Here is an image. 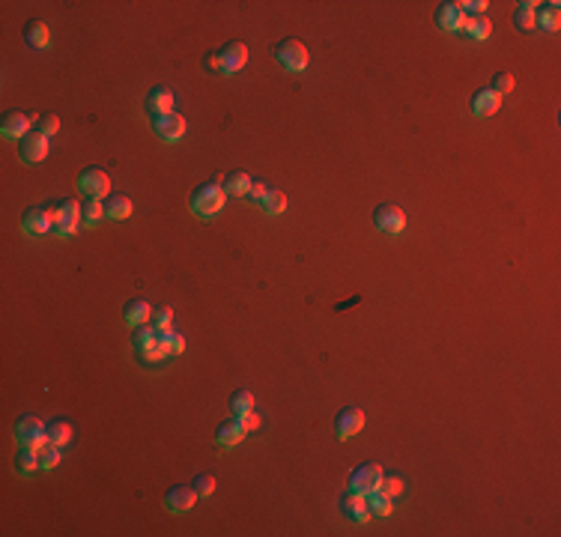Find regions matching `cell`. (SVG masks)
<instances>
[{"label":"cell","mask_w":561,"mask_h":537,"mask_svg":"<svg viewBox=\"0 0 561 537\" xmlns=\"http://www.w3.org/2000/svg\"><path fill=\"white\" fill-rule=\"evenodd\" d=\"M224 204H227V191L221 189V182H215V179L197 186L194 194H192V212L200 215V218L218 215L221 209H224Z\"/></svg>","instance_id":"6da1fadb"},{"label":"cell","mask_w":561,"mask_h":537,"mask_svg":"<svg viewBox=\"0 0 561 537\" xmlns=\"http://www.w3.org/2000/svg\"><path fill=\"white\" fill-rule=\"evenodd\" d=\"M275 57L287 72H304L308 69V60H311L308 48H304V42H299V39H281L275 45Z\"/></svg>","instance_id":"7a4b0ae2"},{"label":"cell","mask_w":561,"mask_h":537,"mask_svg":"<svg viewBox=\"0 0 561 537\" xmlns=\"http://www.w3.org/2000/svg\"><path fill=\"white\" fill-rule=\"evenodd\" d=\"M12 433H15V442L27 445V448H39L48 442V424H42V418H36V415H21L19 421H15Z\"/></svg>","instance_id":"3957f363"},{"label":"cell","mask_w":561,"mask_h":537,"mask_svg":"<svg viewBox=\"0 0 561 537\" xmlns=\"http://www.w3.org/2000/svg\"><path fill=\"white\" fill-rule=\"evenodd\" d=\"M382 478H385V472H382V466L379 463H362L359 468H352V475H349V490H355V493H362V496H370V493H377L379 486H382Z\"/></svg>","instance_id":"277c9868"},{"label":"cell","mask_w":561,"mask_h":537,"mask_svg":"<svg viewBox=\"0 0 561 537\" xmlns=\"http://www.w3.org/2000/svg\"><path fill=\"white\" fill-rule=\"evenodd\" d=\"M78 191L84 197H111V176L101 171V167H87V171H81L78 176Z\"/></svg>","instance_id":"5b68a950"},{"label":"cell","mask_w":561,"mask_h":537,"mask_svg":"<svg viewBox=\"0 0 561 537\" xmlns=\"http://www.w3.org/2000/svg\"><path fill=\"white\" fill-rule=\"evenodd\" d=\"M248 63V45L233 39L224 48H218V72L221 75H236Z\"/></svg>","instance_id":"8992f818"},{"label":"cell","mask_w":561,"mask_h":537,"mask_svg":"<svg viewBox=\"0 0 561 537\" xmlns=\"http://www.w3.org/2000/svg\"><path fill=\"white\" fill-rule=\"evenodd\" d=\"M373 224H377V230L388 233V236H397L406 227V212L397 204H379L373 209Z\"/></svg>","instance_id":"52a82bcc"},{"label":"cell","mask_w":561,"mask_h":537,"mask_svg":"<svg viewBox=\"0 0 561 537\" xmlns=\"http://www.w3.org/2000/svg\"><path fill=\"white\" fill-rule=\"evenodd\" d=\"M194 501H197L194 483H177L164 493V508L171 513H189L194 508Z\"/></svg>","instance_id":"ba28073f"},{"label":"cell","mask_w":561,"mask_h":537,"mask_svg":"<svg viewBox=\"0 0 561 537\" xmlns=\"http://www.w3.org/2000/svg\"><path fill=\"white\" fill-rule=\"evenodd\" d=\"M152 131L159 134L162 141L167 144H177L182 134H185V116L171 111V114H162V116H152Z\"/></svg>","instance_id":"9c48e42d"},{"label":"cell","mask_w":561,"mask_h":537,"mask_svg":"<svg viewBox=\"0 0 561 537\" xmlns=\"http://www.w3.org/2000/svg\"><path fill=\"white\" fill-rule=\"evenodd\" d=\"M21 227H24L27 236H45V233H51V230H54V221H51V215H48V206L45 204L42 206H30L21 215Z\"/></svg>","instance_id":"30bf717a"},{"label":"cell","mask_w":561,"mask_h":537,"mask_svg":"<svg viewBox=\"0 0 561 537\" xmlns=\"http://www.w3.org/2000/svg\"><path fill=\"white\" fill-rule=\"evenodd\" d=\"M30 126H33L30 114H24V111H6L4 123H0V131H4V138H9V141H19V138L24 141L27 134L33 131Z\"/></svg>","instance_id":"8fae6325"},{"label":"cell","mask_w":561,"mask_h":537,"mask_svg":"<svg viewBox=\"0 0 561 537\" xmlns=\"http://www.w3.org/2000/svg\"><path fill=\"white\" fill-rule=\"evenodd\" d=\"M362 427H364V412L355 409V406H347L344 412H337V418H334L337 439H352V436L359 433Z\"/></svg>","instance_id":"7c38bea8"},{"label":"cell","mask_w":561,"mask_h":537,"mask_svg":"<svg viewBox=\"0 0 561 537\" xmlns=\"http://www.w3.org/2000/svg\"><path fill=\"white\" fill-rule=\"evenodd\" d=\"M466 19L469 15L460 9V4H439V9H436V24L448 33H463Z\"/></svg>","instance_id":"4fadbf2b"},{"label":"cell","mask_w":561,"mask_h":537,"mask_svg":"<svg viewBox=\"0 0 561 537\" xmlns=\"http://www.w3.org/2000/svg\"><path fill=\"white\" fill-rule=\"evenodd\" d=\"M242 439H245V427H242V421L236 415H230L227 421H221L218 430H215V442L221 448H233V445H239Z\"/></svg>","instance_id":"5bb4252c"},{"label":"cell","mask_w":561,"mask_h":537,"mask_svg":"<svg viewBox=\"0 0 561 537\" xmlns=\"http://www.w3.org/2000/svg\"><path fill=\"white\" fill-rule=\"evenodd\" d=\"M147 111L149 116H162V114H171L174 111V90L171 87H152L147 93Z\"/></svg>","instance_id":"9a60e30c"},{"label":"cell","mask_w":561,"mask_h":537,"mask_svg":"<svg viewBox=\"0 0 561 537\" xmlns=\"http://www.w3.org/2000/svg\"><path fill=\"white\" fill-rule=\"evenodd\" d=\"M341 508H344V513H347L349 519H355V523H367V519L373 516V513H370V505H367V496L355 493V490H349V493L344 496Z\"/></svg>","instance_id":"2e32d148"},{"label":"cell","mask_w":561,"mask_h":537,"mask_svg":"<svg viewBox=\"0 0 561 537\" xmlns=\"http://www.w3.org/2000/svg\"><path fill=\"white\" fill-rule=\"evenodd\" d=\"M499 108H502V96L496 90L487 87V90H478L472 96V114L475 116H492Z\"/></svg>","instance_id":"e0dca14e"},{"label":"cell","mask_w":561,"mask_h":537,"mask_svg":"<svg viewBox=\"0 0 561 537\" xmlns=\"http://www.w3.org/2000/svg\"><path fill=\"white\" fill-rule=\"evenodd\" d=\"M45 156H48V138H45V134H39V131H30L27 138L21 141V159L30 161V164H36Z\"/></svg>","instance_id":"ac0fdd59"},{"label":"cell","mask_w":561,"mask_h":537,"mask_svg":"<svg viewBox=\"0 0 561 537\" xmlns=\"http://www.w3.org/2000/svg\"><path fill=\"white\" fill-rule=\"evenodd\" d=\"M123 316H126V323L134 328V326L152 323V308H149L147 298H129L126 308H123Z\"/></svg>","instance_id":"d6986e66"},{"label":"cell","mask_w":561,"mask_h":537,"mask_svg":"<svg viewBox=\"0 0 561 537\" xmlns=\"http://www.w3.org/2000/svg\"><path fill=\"white\" fill-rule=\"evenodd\" d=\"M167 331H171V328H167ZM167 331H162V334H159V341L152 343L149 349L138 352L141 361H147V364H162L164 358H171V356H174V346H171V338H167Z\"/></svg>","instance_id":"ffe728a7"},{"label":"cell","mask_w":561,"mask_h":537,"mask_svg":"<svg viewBox=\"0 0 561 537\" xmlns=\"http://www.w3.org/2000/svg\"><path fill=\"white\" fill-rule=\"evenodd\" d=\"M12 466H15V472H19V475H33L36 468H42V466H39V448H27V445H21L19 451H15Z\"/></svg>","instance_id":"44dd1931"},{"label":"cell","mask_w":561,"mask_h":537,"mask_svg":"<svg viewBox=\"0 0 561 537\" xmlns=\"http://www.w3.org/2000/svg\"><path fill=\"white\" fill-rule=\"evenodd\" d=\"M251 176L242 174V171H233V174H224V179H221V189L227 191V197H245L248 189H251Z\"/></svg>","instance_id":"7402d4cb"},{"label":"cell","mask_w":561,"mask_h":537,"mask_svg":"<svg viewBox=\"0 0 561 537\" xmlns=\"http://www.w3.org/2000/svg\"><path fill=\"white\" fill-rule=\"evenodd\" d=\"M24 39L33 45V48H48L51 45V30H48V24L45 21H39V19H33V21H27L24 24Z\"/></svg>","instance_id":"603a6c76"},{"label":"cell","mask_w":561,"mask_h":537,"mask_svg":"<svg viewBox=\"0 0 561 537\" xmlns=\"http://www.w3.org/2000/svg\"><path fill=\"white\" fill-rule=\"evenodd\" d=\"M159 328L152 326V323H144V326H134L131 328V346H134V352H144V349H149L152 343L159 341Z\"/></svg>","instance_id":"cb8c5ba5"},{"label":"cell","mask_w":561,"mask_h":537,"mask_svg":"<svg viewBox=\"0 0 561 537\" xmlns=\"http://www.w3.org/2000/svg\"><path fill=\"white\" fill-rule=\"evenodd\" d=\"M558 24H561V4H558V0L540 4V6H537V27H543V30H558Z\"/></svg>","instance_id":"d4e9b609"},{"label":"cell","mask_w":561,"mask_h":537,"mask_svg":"<svg viewBox=\"0 0 561 537\" xmlns=\"http://www.w3.org/2000/svg\"><path fill=\"white\" fill-rule=\"evenodd\" d=\"M131 215V200L123 197V194H114V197H105V218L111 221H126Z\"/></svg>","instance_id":"484cf974"},{"label":"cell","mask_w":561,"mask_h":537,"mask_svg":"<svg viewBox=\"0 0 561 537\" xmlns=\"http://www.w3.org/2000/svg\"><path fill=\"white\" fill-rule=\"evenodd\" d=\"M463 33H466V36H472V39L484 42V39H490L492 24H490V19H487V15H469V19H466V24H463Z\"/></svg>","instance_id":"4316f807"},{"label":"cell","mask_w":561,"mask_h":537,"mask_svg":"<svg viewBox=\"0 0 561 537\" xmlns=\"http://www.w3.org/2000/svg\"><path fill=\"white\" fill-rule=\"evenodd\" d=\"M537 6L540 4H535V0H525V4H520L517 12H514V24L520 30H535L537 27Z\"/></svg>","instance_id":"83f0119b"},{"label":"cell","mask_w":561,"mask_h":537,"mask_svg":"<svg viewBox=\"0 0 561 537\" xmlns=\"http://www.w3.org/2000/svg\"><path fill=\"white\" fill-rule=\"evenodd\" d=\"M101 218H105V200H96V197L84 200V204H81V224L96 227Z\"/></svg>","instance_id":"f1b7e54d"},{"label":"cell","mask_w":561,"mask_h":537,"mask_svg":"<svg viewBox=\"0 0 561 537\" xmlns=\"http://www.w3.org/2000/svg\"><path fill=\"white\" fill-rule=\"evenodd\" d=\"M48 442L54 445H69L72 442V424L63 421V418H57V421H48Z\"/></svg>","instance_id":"f546056e"},{"label":"cell","mask_w":561,"mask_h":537,"mask_svg":"<svg viewBox=\"0 0 561 537\" xmlns=\"http://www.w3.org/2000/svg\"><path fill=\"white\" fill-rule=\"evenodd\" d=\"M230 412H233L236 418H242V415L254 412V394H251L248 388L233 391V397H230Z\"/></svg>","instance_id":"4dcf8cb0"},{"label":"cell","mask_w":561,"mask_h":537,"mask_svg":"<svg viewBox=\"0 0 561 537\" xmlns=\"http://www.w3.org/2000/svg\"><path fill=\"white\" fill-rule=\"evenodd\" d=\"M60 460H63V454H60V445H54V442H45V445H39V466L45 468H57L60 466Z\"/></svg>","instance_id":"1f68e13d"},{"label":"cell","mask_w":561,"mask_h":537,"mask_svg":"<svg viewBox=\"0 0 561 537\" xmlns=\"http://www.w3.org/2000/svg\"><path fill=\"white\" fill-rule=\"evenodd\" d=\"M367 505H370V513L373 516H388L391 508H394V498H388L382 490H377V493L367 496Z\"/></svg>","instance_id":"d6a6232c"},{"label":"cell","mask_w":561,"mask_h":537,"mask_svg":"<svg viewBox=\"0 0 561 537\" xmlns=\"http://www.w3.org/2000/svg\"><path fill=\"white\" fill-rule=\"evenodd\" d=\"M263 212L266 215H281L284 209H287V194L284 191H269L266 197H263Z\"/></svg>","instance_id":"836d02e7"},{"label":"cell","mask_w":561,"mask_h":537,"mask_svg":"<svg viewBox=\"0 0 561 537\" xmlns=\"http://www.w3.org/2000/svg\"><path fill=\"white\" fill-rule=\"evenodd\" d=\"M33 131H39V134H45V138H51V134L60 131V116L57 114H42L39 123L33 126Z\"/></svg>","instance_id":"e575fe53"},{"label":"cell","mask_w":561,"mask_h":537,"mask_svg":"<svg viewBox=\"0 0 561 537\" xmlns=\"http://www.w3.org/2000/svg\"><path fill=\"white\" fill-rule=\"evenodd\" d=\"M171 323H174V308L171 305H162V308L152 311V326H156L159 331H167Z\"/></svg>","instance_id":"d590c367"},{"label":"cell","mask_w":561,"mask_h":537,"mask_svg":"<svg viewBox=\"0 0 561 537\" xmlns=\"http://www.w3.org/2000/svg\"><path fill=\"white\" fill-rule=\"evenodd\" d=\"M490 90H496L499 96L511 93V90H514V75H511V72H499V75H492V87H490Z\"/></svg>","instance_id":"8d00e7d4"},{"label":"cell","mask_w":561,"mask_h":537,"mask_svg":"<svg viewBox=\"0 0 561 537\" xmlns=\"http://www.w3.org/2000/svg\"><path fill=\"white\" fill-rule=\"evenodd\" d=\"M379 490L388 496V498H397L400 493H403V481L400 478H382V486Z\"/></svg>","instance_id":"74e56055"},{"label":"cell","mask_w":561,"mask_h":537,"mask_svg":"<svg viewBox=\"0 0 561 537\" xmlns=\"http://www.w3.org/2000/svg\"><path fill=\"white\" fill-rule=\"evenodd\" d=\"M194 490H197V496H212L215 493V478L212 475H197Z\"/></svg>","instance_id":"f35d334b"},{"label":"cell","mask_w":561,"mask_h":537,"mask_svg":"<svg viewBox=\"0 0 561 537\" xmlns=\"http://www.w3.org/2000/svg\"><path fill=\"white\" fill-rule=\"evenodd\" d=\"M269 194V189L263 186V182H251V189H248V200H251V204H263V197Z\"/></svg>","instance_id":"ab89813d"},{"label":"cell","mask_w":561,"mask_h":537,"mask_svg":"<svg viewBox=\"0 0 561 537\" xmlns=\"http://www.w3.org/2000/svg\"><path fill=\"white\" fill-rule=\"evenodd\" d=\"M78 227H81V224H69V221H63V224H54V230H51V233H54L57 239H69V236H75V233H78Z\"/></svg>","instance_id":"60d3db41"},{"label":"cell","mask_w":561,"mask_h":537,"mask_svg":"<svg viewBox=\"0 0 561 537\" xmlns=\"http://www.w3.org/2000/svg\"><path fill=\"white\" fill-rule=\"evenodd\" d=\"M239 421H242L245 433H251V430H260V415H257V412H248V415H242Z\"/></svg>","instance_id":"b9f144b4"},{"label":"cell","mask_w":561,"mask_h":537,"mask_svg":"<svg viewBox=\"0 0 561 537\" xmlns=\"http://www.w3.org/2000/svg\"><path fill=\"white\" fill-rule=\"evenodd\" d=\"M167 338H171V346H174V356H179V352L185 349V338L177 331H167Z\"/></svg>","instance_id":"7bdbcfd3"},{"label":"cell","mask_w":561,"mask_h":537,"mask_svg":"<svg viewBox=\"0 0 561 537\" xmlns=\"http://www.w3.org/2000/svg\"><path fill=\"white\" fill-rule=\"evenodd\" d=\"M203 66H207V69H212V72H218V51H209L207 57H203Z\"/></svg>","instance_id":"ee69618b"}]
</instances>
